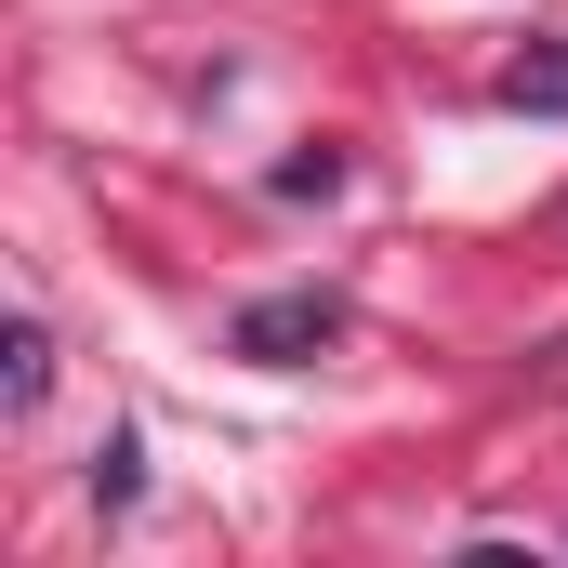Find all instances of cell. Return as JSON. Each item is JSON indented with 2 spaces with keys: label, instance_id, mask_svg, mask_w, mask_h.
Returning <instances> with one entry per match:
<instances>
[{
  "label": "cell",
  "instance_id": "obj_1",
  "mask_svg": "<svg viewBox=\"0 0 568 568\" xmlns=\"http://www.w3.org/2000/svg\"><path fill=\"white\" fill-rule=\"evenodd\" d=\"M331 344H344V291H317V278L225 317V357H252V371H304V357H331Z\"/></svg>",
  "mask_w": 568,
  "mask_h": 568
},
{
  "label": "cell",
  "instance_id": "obj_2",
  "mask_svg": "<svg viewBox=\"0 0 568 568\" xmlns=\"http://www.w3.org/2000/svg\"><path fill=\"white\" fill-rule=\"evenodd\" d=\"M503 106H516V120H568V27L529 40V53L503 67Z\"/></svg>",
  "mask_w": 568,
  "mask_h": 568
},
{
  "label": "cell",
  "instance_id": "obj_3",
  "mask_svg": "<svg viewBox=\"0 0 568 568\" xmlns=\"http://www.w3.org/2000/svg\"><path fill=\"white\" fill-rule=\"evenodd\" d=\"M40 384H53V331H40V317H13V344H0V397H13V410H40Z\"/></svg>",
  "mask_w": 568,
  "mask_h": 568
},
{
  "label": "cell",
  "instance_id": "obj_4",
  "mask_svg": "<svg viewBox=\"0 0 568 568\" xmlns=\"http://www.w3.org/2000/svg\"><path fill=\"white\" fill-rule=\"evenodd\" d=\"M145 489V436H106V449H93V503H106V516H120V503H133Z\"/></svg>",
  "mask_w": 568,
  "mask_h": 568
},
{
  "label": "cell",
  "instance_id": "obj_5",
  "mask_svg": "<svg viewBox=\"0 0 568 568\" xmlns=\"http://www.w3.org/2000/svg\"><path fill=\"white\" fill-rule=\"evenodd\" d=\"M265 185H278V199H331V185H344V145H304V159H278Z\"/></svg>",
  "mask_w": 568,
  "mask_h": 568
},
{
  "label": "cell",
  "instance_id": "obj_6",
  "mask_svg": "<svg viewBox=\"0 0 568 568\" xmlns=\"http://www.w3.org/2000/svg\"><path fill=\"white\" fill-rule=\"evenodd\" d=\"M556 225H568V212H556Z\"/></svg>",
  "mask_w": 568,
  "mask_h": 568
}]
</instances>
